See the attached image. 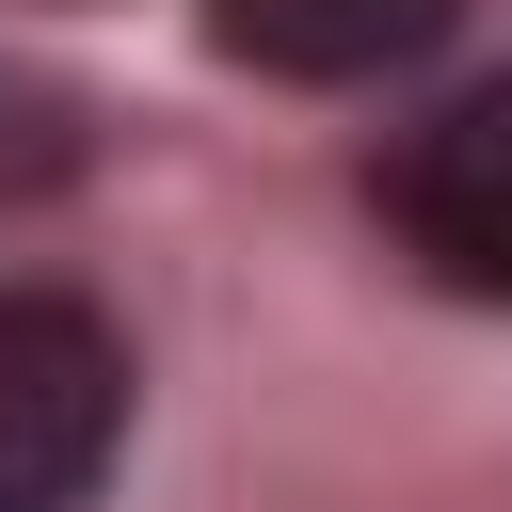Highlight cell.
Returning a JSON list of instances; mask_svg holds the SVG:
<instances>
[{
  "instance_id": "1",
  "label": "cell",
  "mask_w": 512,
  "mask_h": 512,
  "mask_svg": "<svg viewBox=\"0 0 512 512\" xmlns=\"http://www.w3.org/2000/svg\"><path fill=\"white\" fill-rule=\"evenodd\" d=\"M128 432V352L64 288H0V512H80Z\"/></svg>"
},
{
  "instance_id": "2",
  "label": "cell",
  "mask_w": 512,
  "mask_h": 512,
  "mask_svg": "<svg viewBox=\"0 0 512 512\" xmlns=\"http://www.w3.org/2000/svg\"><path fill=\"white\" fill-rule=\"evenodd\" d=\"M384 208H400V240H416V256H432L448 288L512 304V80L448 96V112H432V128L400 144Z\"/></svg>"
},
{
  "instance_id": "3",
  "label": "cell",
  "mask_w": 512,
  "mask_h": 512,
  "mask_svg": "<svg viewBox=\"0 0 512 512\" xmlns=\"http://www.w3.org/2000/svg\"><path fill=\"white\" fill-rule=\"evenodd\" d=\"M432 32H448V0H224V48L288 64V80H368V64H416Z\"/></svg>"
}]
</instances>
